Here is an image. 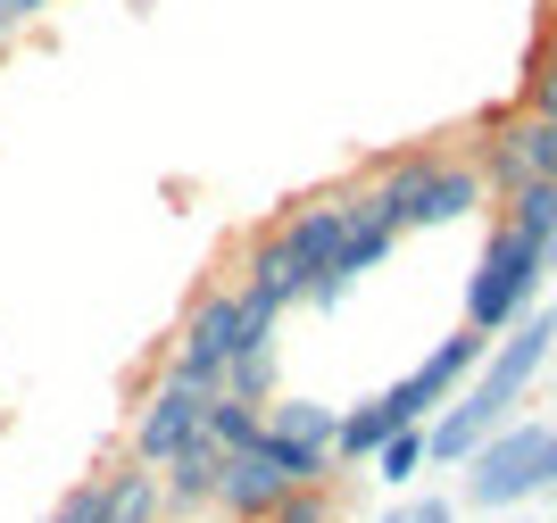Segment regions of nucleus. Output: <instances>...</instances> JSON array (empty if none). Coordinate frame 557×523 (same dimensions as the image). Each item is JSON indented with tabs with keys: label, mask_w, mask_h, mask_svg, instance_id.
I'll return each instance as SVG.
<instances>
[{
	"label": "nucleus",
	"mask_w": 557,
	"mask_h": 523,
	"mask_svg": "<svg viewBox=\"0 0 557 523\" xmlns=\"http://www.w3.org/2000/svg\"><path fill=\"white\" fill-rule=\"evenodd\" d=\"M374 191L399 216V233H442V225H458V216H474L491 200L483 166L449 159V150H392V159H374Z\"/></svg>",
	"instance_id": "f257e3e1"
},
{
	"label": "nucleus",
	"mask_w": 557,
	"mask_h": 523,
	"mask_svg": "<svg viewBox=\"0 0 557 523\" xmlns=\"http://www.w3.org/2000/svg\"><path fill=\"white\" fill-rule=\"evenodd\" d=\"M549 266H557V241H533L524 225L491 216L483 258H474V274H466V324H474V333H508V324L541 299Z\"/></svg>",
	"instance_id": "f03ea898"
},
{
	"label": "nucleus",
	"mask_w": 557,
	"mask_h": 523,
	"mask_svg": "<svg viewBox=\"0 0 557 523\" xmlns=\"http://www.w3.org/2000/svg\"><path fill=\"white\" fill-rule=\"evenodd\" d=\"M541 490H557V424H516L508 415L483 449L466 457V507H483V515L524 507Z\"/></svg>",
	"instance_id": "7ed1b4c3"
},
{
	"label": "nucleus",
	"mask_w": 557,
	"mask_h": 523,
	"mask_svg": "<svg viewBox=\"0 0 557 523\" xmlns=\"http://www.w3.org/2000/svg\"><path fill=\"white\" fill-rule=\"evenodd\" d=\"M549 349H557V308H541V299H533V308H524V316H516L508 333H491L483 365L466 374V399H474V408H491L499 424H508V415H516V399L533 390V374L549 365Z\"/></svg>",
	"instance_id": "20e7f679"
},
{
	"label": "nucleus",
	"mask_w": 557,
	"mask_h": 523,
	"mask_svg": "<svg viewBox=\"0 0 557 523\" xmlns=\"http://www.w3.org/2000/svg\"><path fill=\"white\" fill-rule=\"evenodd\" d=\"M399 250V216L392 208H383V191H349V225H342V250L325 258V274H317V283H308V308H342L349 291H358V283H367L374 266H383V258Z\"/></svg>",
	"instance_id": "39448f33"
},
{
	"label": "nucleus",
	"mask_w": 557,
	"mask_h": 523,
	"mask_svg": "<svg viewBox=\"0 0 557 523\" xmlns=\"http://www.w3.org/2000/svg\"><path fill=\"white\" fill-rule=\"evenodd\" d=\"M483 349H491V333H474V324H458L449 341H433V358L408 365V374L383 390V399H392V415H399V424H424L442 399H458V390H466V374L483 365Z\"/></svg>",
	"instance_id": "423d86ee"
},
{
	"label": "nucleus",
	"mask_w": 557,
	"mask_h": 523,
	"mask_svg": "<svg viewBox=\"0 0 557 523\" xmlns=\"http://www.w3.org/2000/svg\"><path fill=\"white\" fill-rule=\"evenodd\" d=\"M233 349H242V291H200L166 374H184L191 390H225V358Z\"/></svg>",
	"instance_id": "0eeeda50"
},
{
	"label": "nucleus",
	"mask_w": 557,
	"mask_h": 523,
	"mask_svg": "<svg viewBox=\"0 0 557 523\" xmlns=\"http://www.w3.org/2000/svg\"><path fill=\"white\" fill-rule=\"evenodd\" d=\"M474 166H483L491 200H508L516 183H533V109H491L474 125Z\"/></svg>",
	"instance_id": "6e6552de"
},
{
	"label": "nucleus",
	"mask_w": 557,
	"mask_h": 523,
	"mask_svg": "<svg viewBox=\"0 0 557 523\" xmlns=\"http://www.w3.org/2000/svg\"><path fill=\"white\" fill-rule=\"evenodd\" d=\"M200 408H209V390H191L184 374H166V383L150 390V408L134 415V457H141V465H159L166 449H184V440L200 433Z\"/></svg>",
	"instance_id": "1a4fd4ad"
},
{
	"label": "nucleus",
	"mask_w": 557,
	"mask_h": 523,
	"mask_svg": "<svg viewBox=\"0 0 557 523\" xmlns=\"http://www.w3.org/2000/svg\"><path fill=\"white\" fill-rule=\"evenodd\" d=\"M216 474H225V449H216L209 433H191L184 449L159 457V499L175 507V515H191V507H216Z\"/></svg>",
	"instance_id": "9d476101"
},
{
	"label": "nucleus",
	"mask_w": 557,
	"mask_h": 523,
	"mask_svg": "<svg viewBox=\"0 0 557 523\" xmlns=\"http://www.w3.org/2000/svg\"><path fill=\"white\" fill-rule=\"evenodd\" d=\"M292 482L267 465V449H225V474H216V507H225L233 523H258L267 507L283 499Z\"/></svg>",
	"instance_id": "9b49d317"
},
{
	"label": "nucleus",
	"mask_w": 557,
	"mask_h": 523,
	"mask_svg": "<svg viewBox=\"0 0 557 523\" xmlns=\"http://www.w3.org/2000/svg\"><path fill=\"white\" fill-rule=\"evenodd\" d=\"M100 515H109V523H159V515H166V499H159V465L125 457L116 474H100Z\"/></svg>",
	"instance_id": "f8f14e48"
},
{
	"label": "nucleus",
	"mask_w": 557,
	"mask_h": 523,
	"mask_svg": "<svg viewBox=\"0 0 557 523\" xmlns=\"http://www.w3.org/2000/svg\"><path fill=\"white\" fill-rule=\"evenodd\" d=\"M392 433H399V415H392V399H383V390H374V399H358V408H342V424H333V465H367Z\"/></svg>",
	"instance_id": "ddd939ff"
},
{
	"label": "nucleus",
	"mask_w": 557,
	"mask_h": 523,
	"mask_svg": "<svg viewBox=\"0 0 557 523\" xmlns=\"http://www.w3.org/2000/svg\"><path fill=\"white\" fill-rule=\"evenodd\" d=\"M258 424H267V408L242 399V390H209V408H200V433H209L216 449H250Z\"/></svg>",
	"instance_id": "4468645a"
},
{
	"label": "nucleus",
	"mask_w": 557,
	"mask_h": 523,
	"mask_svg": "<svg viewBox=\"0 0 557 523\" xmlns=\"http://www.w3.org/2000/svg\"><path fill=\"white\" fill-rule=\"evenodd\" d=\"M250 449H267V465H275L283 482H333V449L325 440H292V433H267V424H258Z\"/></svg>",
	"instance_id": "2eb2a0df"
},
{
	"label": "nucleus",
	"mask_w": 557,
	"mask_h": 523,
	"mask_svg": "<svg viewBox=\"0 0 557 523\" xmlns=\"http://www.w3.org/2000/svg\"><path fill=\"white\" fill-rule=\"evenodd\" d=\"M333 424H342V408H325V399H267V433H292V440H325L333 449Z\"/></svg>",
	"instance_id": "dca6fc26"
},
{
	"label": "nucleus",
	"mask_w": 557,
	"mask_h": 523,
	"mask_svg": "<svg viewBox=\"0 0 557 523\" xmlns=\"http://www.w3.org/2000/svg\"><path fill=\"white\" fill-rule=\"evenodd\" d=\"M258 523H342V482H292Z\"/></svg>",
	"instance_id": "f3484780"
},
{
	"label": "nucleus",
	"mask_w": 557,
	"mask_h": 523,
	"mask_svg": "<svg viewBox=\"0 0 557 523\" xmlns=\"http://www.w3.org/2000/svg\"><path fill=\"white\" fill-rule=\"evenodd\" d=\"M225 390H242V399H275V341H250V349H233L225 358Z\"/></svg>",
	"instance_id": "a211bd4d"
},
{
	"label": "nucleus",
	"mask_w": 557,
	"mask_h": 523,
	"mask_svg": "<svg viewBox=\"0 0 557 523\" xmlns=\"http://www.w3.org/2000/svg\"><path fill=\"white\" fill-rule=\"evenodd\" d=\"M367 465H374V474H383V482H392V490H408V482L424 474V424H399V433L383 440V449H374Z\"/></svg>",
	"instance_id": "6ab92c4d"
},
{
	"label": "nucleus",
	"mask_w": 557,
	"mask_h": 523,
	"mask_svg": "<svg viewBox=\"0 0 557 523\" xmlns=\"http://www.w3.org/2000/svg\"><path fill=\"white\" fill-rule=\"evenodd\" d=\"M516 109H533V116H557V50H549V42L533 50V67H524V91H516Z\"/></svg>",
	"instance_id": "aec40b11"
},
{
	"label": "nucleus",
	"mask_w": 557,
	"mask_h": 523,
	"mask_svg": "<svg viewBox=\"0 0 557 523\" xmlns=\"http://www.w3.org/2000/svg\"><path fill=\"white\" fill-rule=\"evenodd\" d=\"M50 0H0V34H17V25H34Z\"/></svg>",
	"instance_id": "412c9836"
},
{
	"label": "nucleus",
	"mask_w": 557,
	"mask_h": 523,
	"mask_svg": "<svg viewBox=\"0 0 557 523\" xmlns=\"http://www.w3.org/2000/svg\"><path fill=\"white\" fill-rule=\"evenodd\" d=\"M408 515H417V523H458V507H449V499H408Z\"/></svg>",
	"instance_id": "4be33fe9"
},
{
	"label": "nucleus",
	"mask_w": 557,
	"mask_h": 523,
	"mask_svg": "<svg viewBox=\"0 0 557 523\" xmlns=\"http://www.w3.org/2000/svg\"><path fill=\"white\" fill-rule=\"evenodd\" d=\"M383 523H417V515H408V507H392V515H383Z\"/></svg>",
	"instance_id": "5701e85b"
},
{
	"label": "nucleus",
	"mask_w": 557,
	"mask_h": 523,
	"mask_svg": "<svg viewBox=\"0 0 557 523\" xmlns=\"http://www.w3.org/2000/svg\"><path fill=\"white\" fill-rule=\"evenodd\" d=\"M549 50H557V9H549Z\"/></svg>",
	"instance_id": "b1692460"
},
{
	"label": "nucleus",
	"mask_w": 557,
	"mask_h": 523,
	"mask_svg": "<svg viewBox=\"0 0 557 523\" xmlns=\"http://www.w3.org/2000/svg\"><path fill=\"white\" fill-rule=\"evenodd\" d=\"M549 191H557V175H549Z\"/></svg>",
	"instance_id": "393cba45"
},
{
	"label": "nucleus",
	"mask_w": 557,
	"mask_h": 523,
	"mask_svg": "<svg viewBox=\"0 0 557 523\" xmlns=\"http://www.w3.org/2000/svg\"><path fill=\"white\" fill-rule=\"evenodd\" d=\"M549 9H557V0H549Z\"/></svg>",
	"instance_id": "a878e982"
}]
</instances>
